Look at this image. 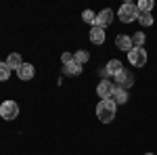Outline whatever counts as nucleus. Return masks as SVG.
<instances>
[{
  "label": "nucleus",
  "instance_id": "nucleus-14",
  "mask_svg": "<svg viewBox=\"0 0 157 155\" xmlns=\"http://www.w3.org/2000/svg\"><path fill=\"white\" fill-rule=\"evenodd\" d=\"M65 73H69V76H80L82 73V65H78L75 61H71V63H67L65 65V69H63Z\"/></svg>",
  "mask_w": 157,
  "mask_h": 155
},
{
  "label": "nucleus",
  "instance_id": "nucleus-10",
  "mask_svg": "<svg viewBox=\"0 0 157 155\" xmlns=\"http://www.w3.org/2000/svg\"><path fill=\"white\" fill-rule=\"evenodd\" d=\"M17 76H19V80H32L34 78V65L32 63H23L17 69Z\"/></svg>",
  "mask_w": 157,
  "mask_h": 155
},
{
  "label": "nucleus",
  "instance_id": "nucleus-2",
  "mask_svg": "<svg viewBox=\"0 0 157 155\" xmlns=\"http://www.w3.org/2000/svg\"><path fill=\"white\" fill-rule=\"evenodd\" d=\"M117 15H120V19L124 23H132V21L138 19V9H136V4H132V2H124Z\"/></svg>",
  "mask_w": 157,
  "mask_h": 155
},
{
  "label": "nucleus",
  "instance_id": "nucleus-13",
  "mask_svg": "<svg viewBox=\"0 0 157 155\" xmlns=\"http://www.w3.org/2000/svg\"><path fill=\"white\" fill-rule=\"evenodd\" d=\"M121 69H124V67H121V63L117 59H111L107 63V73H109V76H117Z\"/></svg>",
  "mask_w": 157,
  "mask_h": 155
},
{
  "label": "nucleus",
  "instance_id": "nucleus-19",
  "mask_svg": "<svg viewBox=\"0 0 157 155\" xmlns=\"http://www.w3.org/2000/svg\"><path fill=\"white\" fill-rule=\"evenodd\" d=\"M132 44L143 48V44H145V34H143V32H136V34L132 36Z\"/></svg>",
  "mask_w": 157,
  "mask_h": 155
},
{
  "label": "nucleus",
  "instance_id": "nucleus-11",
  "mask_svg": "<svg viewBox=\"0 0 157 155\" xmlns=\"http://www.w3.org/2000/svg\"><path fill=\"white\" fill-rule=\"evenodd\" d=\"M6 65H9L11 69H15V72H17V69L23 65V61H21V57H19L17 52H13V55H9V59H6Z\"/></svg>",
  "mask_w": 157,
  "mask_h": 155
},
{
  "label": "nucleus",
  "instance_id": "nucleus-15",
  "mask_svg": "<svg viewBox=\"0 0 157 155\" xmlns=\"http://www.w3.org/2000/svg\"><path fill=\"white\" fill-rule=\"evenodd\" d=\"M136 9H138V13H151L153 0H138V2H136Z\"/></svg>",
  "mask_w": 157,
  "mask_h": 155
},
{
  "label": "nucleus",
  "instance_id": "nucleus-1",
  "mask_svg": "<svg viewBox=\"0 0 157 155\" xmlns=\"http://www.w3.org/2000/svg\"><path fill=\"white\" fill-rule=\"evenodd\" d=\"M97 118L103 122V124H109L115 118V101L113 99H107V101H101L97 105Z\"/></svg>",
  "mask_w": 157,
  "mask_h": 155
},
{
  "label": "nucleus",
  "instance_id": "nucleus-16",
  "mask_svg": "<svg viewBox=\"0 0 157 155\" xmlns=\"http://www.w3.org/2000/svg\"><path fill=\"white\" fill-rule=\"evenodd\" d=\"M88 59H90V55H88L86 50H75V52H73V61H75L78 65H84Z\"/></svg>",
  "mask_w": 157,
  "mask_h": 155
},
{
  "label": "nucleus",
  "instance_id": "nucleus-7",
  "mask_svg": "<svg viewBox=\"0 0 157 155\" xmlns=\"http://www.w3.org/2000/svg\"><path fill=\"white\" fill-rule=\"evenodd\" d=\"M111 21H113V11H111V9H105V11H101L97 15V25L103 27V29H105Z\"/></svg>",
  "mask_w": 157,
  "mask_h": 155
},
{
  "label": "nucleus",
  "instance_id": "nucleus-4",
  "mask_svg": "<svg viewBox=\"0 0 157 155\" xmlns=\"http://www.w3.org/2000/svg\"><path fill=\"white\" fill-rule=\"evenodd\" d=\"M17 115H19V105H17L15 101H4V103L0 105V118L15 119Z\"/></svg>",
  "mask_w": 157,
  "mask_h": 155
},
{
  "label": "nucleus",
  "instance_id": "nucleus-8",
  "mask_svg": "<svg viewBox=\"0 0 157 155\" xmlns=\"http://www.w3.org/2000/svg\"><path fill=\"white\" fill-rule=\"evenodd\" d=\"M90 42L92 44H103L105 42V29L98 27V25H92L90 27Z\"/></svg>",
  "mask_w": 157,
  "mask_h": 155
},
{
  "label": "nucleus",
  "instance_id": "nucleus-5",
  "mask_svg": "<svg viewBox=\"0 0 157 155\" xmlns=\"http://www.w3.org/2000/svg\"><path fill=\"white\" fill-rule=\"evenodd\" d=\"M117 88V84H111L109 80H103V82L97 86V95L101 96V101H107L113 96V90Z\"/></svg>",
  "mask_w": 157,
  "mask_h": 155
},
{
  "label": "nucleus",
  "instance_id": "nucleus-9",
  "mask_svg": "<svg viewBox=\"0 0 157 155\" xmlns=\"http://www.w3.org/2000/svg\"><path fill=\"white\" fill-rule=\"evenodd\" d=\"M115 46L120 48V50H128V52H130V50L134 48L132 38H130V36H124V34H120V36L115 38Z\"/></svg>",
  "mask_w": 157,
  "mask_h": 155
},
{
  "label": "nucleus",
  "instance_id": "nucleus-3",
  "mask_svg": "<svg viewBox=\"0 0 157 155\" xmlns=\"http://www.w3.org/2000/svg\"><path fill=\"white\" fill-rule=\"evenodd\" d=\"M128 61L132 63L134 67H145L147 63V50L140 46H134L130 52H128Z\"/></svg>",
  "mask_w": 157,
  "mask_h": 155
},
{
  "label": "nucleus",
  "instance_id": "nucleus-12",
  "mask_svg": "<svg viewBox=\"0 0 157 155\" xmlns=\"http://www.w3.org/2000/svg\"><path fill=\"white\" fill-rule=\"evenodd\" d=\"M111 99H113L115 103H120V105H124V103L128 101V92H126L124 88H120V86H117V88L113 90V96H111Z\"/></svg>",
  "mask_w": 157,
  "mask_h": 155
},
{
  "label": "nucleus",
  "instance_id": "nucleus-18",
  "mask_svg": "<svg viewBox=\"0 0 157 155\" xmlns=\"http://www.w3.org/2000/svg\"><path fill=\"white\" fill-rule=\"evenodd\" d=\"M9 76H11V67L6 65V61H0V82L9 80Z\"/></svg>",
  "mask_w": 157,
  "mask_h": 155
},
{
  "label": "nucleus",
  "instance_id": "nucleus-6",
  "mask_svg": "<svg viewBox=\"0 0 157 155\" xmlns=\"http://www.w3.org/2000/svg\"><path fill=\"white\" fill-rule=\"evenodd\" d=\"M115 84H117L120 88H124V90H126L128 86H132V84H134L132 73H130V72H124V69H121V72L115 76Z\"/></svg>",
  "mask_w": 157,
  "mask_h": 155
},
{
  "label": "nucleus",
  "instance_id": "nucleus-20",
  "mask_svg": "<svg viewBox=\"0 0 157 155\" xmlns=\"http://www.w3.org/2000/svg\"><path fill=\"white\" fill-rule=\"evenodd\" d=\"M82 19H84L86 23H94L97 25V15H94L92 11H84L82 13Z\"/></svg>",
  "mask_w": 157,
  "mask_h": 155
},
{
  "label": "nucleus",
  "instance_id": "nucleus-22",
  "mask_svg": "<svg viewBox=\"0 0 157 155\" xmlns=\"http://www.w3.org/2000/svg\"><path fill=\"white\" fill-rule=\"evenodd\" d=\"M145 155H153V153H145Z\"/></svg>",
  "mask_w": 157,
  "mask_h": 155
},
{
  "label": "nucleus",
  "instance_id": "nucleus-21",
  "mask_svg": "<svg viewBox=\"0 0 157 155\" xmlns=\"http://www.w3.org/2000/svg\"><path fill=\"white\" fill-rule=\"evenodd\" d=\"M61 61H63V65H67V63L73 61V55L71 52H63V55H61Z\"/></svg>",
  "mask_w": 157,
  "mask_h": 155
},
{
  "label": "nucleus",
  "instance_id": "nucleus-17",
  "mask_svg": "<svg viewBox=\"0 0 157 155\" xmlns=\"http://www.w3.org/2000/svg\"><path fill=\"white\" fill-rule=\"evenodd\" d=\"M136 21H140V25L149 27V25H153V15L151 13H138V19Z\"/></svg>",
  "mask_w": 157,
  "mask_h": 155
}]
</instances>
